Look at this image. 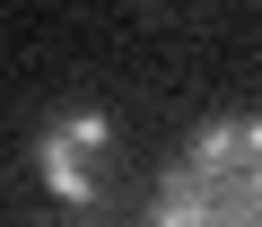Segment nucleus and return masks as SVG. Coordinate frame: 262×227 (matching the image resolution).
Instances as JSON below:
<instances>
[{"instance_id":"obj_1","label":"nucleus","mask_w":262,"mask_h":227,"mask_svg":"<svg viewBox=\"0 0 262 227\" xmlns=\"http://www.w3.org/2000/svg\"><path fill=\"white\" fill-rule=\"evenodd\" d=\"M149 227H262V123L253 114H227L166 157Z\"/></svg>"},{"instance_id":"obj_2","label":"nucleus","mask_w":262,"mask_h":227,"mask_svg":"<svg viewBox=\"0 0 262 227\" xmlns=\"http://www.w3.org/2000/svg\"><path fill=\"white\" fill-rule=\"evenodd\" d=\"M96 157H105V114H96V105L53 114L44 140H35V166H44V184H53L61 201H88V192H96Z\"/></svg>"}]
</instances>
